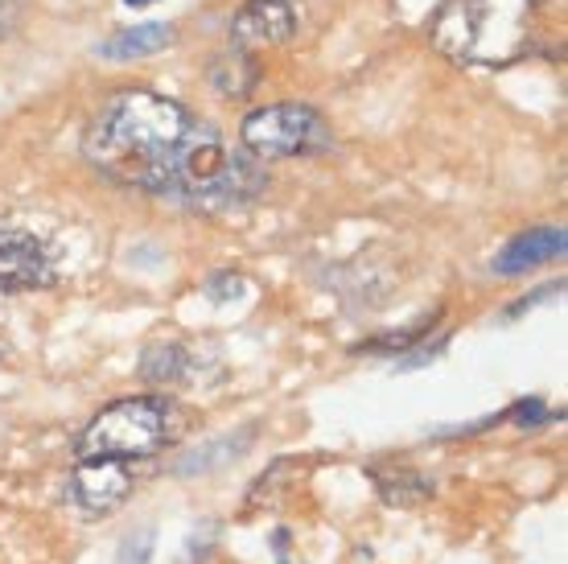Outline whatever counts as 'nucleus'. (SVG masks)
<instances>
[{"mask_svg":"<svg viewBox=\"0 0 568 564\" xmlns=\"http://www.w3.org/2000/svg\"><path fill=\"white\" fill-rule=\"evenodd\" d=\"M199 115L156 91H120L87 124L83 157L115 185L165 194L173 157Z\"/></svg>","mask_w":568,"mask_h":564,"instance_id":"1","label":"nucleus"},{"mask_svg":"<svg viewBox=\"0 0 568 564\" xmlns=\"http://www.w3.org/2000/svg\"><path fill=\"white\" fill-rule=\"evenodd\" d=\"M540 0H449L433 21V46L457 62L498 67L527 50Z\"/></svg>","mask_w":568,"mask_h":564,"instance_id":"2","label":"nucleus"},{"mask_svg":"<svg viewBox=\"0 0 568 564\" xmlns=\"http://www.w3.org/2000/svg\"><path fill=\"white\" fill-rule=\"evenodd\" d=\"M182 433V416L165 395H129L115 400L79 433V457H115V462H144L156 457Z\"/></svg>","mask_w":568,"mask_h":564,"instance_id":"3","label":"nucleus"},{"mask_svg":"<svg viewBox=\"0 0 568 564\" xmlns=\"http://www.w3.org/2000/svg\"><path fill=\"white\" fill-rule=\"evenodd\" d=\"M243 149L256 161H284V157H305L329 144V124L310 103H272L243 120L240 128Z\"/></svg>","mask_w":568,"mask_h":564,"instance_id":"4","label":"nucleus"},{"mask_svg":"<svg viewBox=\"0 0 568 564\" xmlns=\"http://www.w3.org/2000/svg\"><path fill=\"white\" fill-rule=\"evenodd\" d=\"M132 462H115V457H79L74 470L67 474V491L62 498L71 503L79 515H108L132 494Z\"/></svg>","mask_w":568,"mask_h":564,"instance_id":"5","label":"nucleus"},{"mask_svg":"<svg viewBox=\"0 0 568 564\" xmlns=\"http://www.w3.org/2000/svg\"><path fill=\"white\" fill-rule=\"evenodd\" d=\"M301 17L297 4L288 0H247L235 21H231V46L235 50H276V46H288L297 38Z\"/></svg>","mask_w":568,"mask_h":564,"instance_id":"6","label":"nucleus"},{"mask_svg":"<svg viewBox=\"0 0 568 564\" xmlns=\"http://www.w3.org/2000/svg\"><path fill=\"white\" fill-rule=\"evenodd\" d=\"M50 284H58V264L45 252V243L26 231H4L0 235V289L29 293V289H50Z\"/></svg>","mask_w":568,"mask_h":564,"instance_id":"7","label":"nucleus"},{"mask_svg":"<svg viewBox=\"0 0 568 564\" xmlns=\"http://www.w3.org/2000/svg\"><path fill=\"white\" fill-rule=\"evenodd\" d=\"M568 248L565 226H536V231H524L519 240H511L495 260L498 276H519V272L536 269V264H552L560 260Z\"/></svg>","mask_w":568,"mask_h":564,"instance_id":"8","label":"nucleus"},{"mask_svg":"<svg viewBox=\"0 0 568 564\" xmlns=\"http://www.w3.org/2000/svg\"><path fill=\"white\" fill-rule=\"evenodd\" d=\"M173 46V26H161V21H149V26H132L112 33L108 42H100V58H112V62H124V58H144V54H161Z\"/></svg>","mask_w":568,"mask_h":564,"instance_id":"9","label":"nucleus"},{"mask_svg":"<svg viewBox=\"0 0 568 564\" xmlns=\"http://www.w3.org/2000/svg\"><path fill=\"white\" fill-rule=\"evenodd\" d=\"M256 79H260V67L247 50H235V46H231L227 54H219L211 62V83L219 87V91L235 95V99L247 95V91L256 87Z\"/></svg>","mask_w":568,"mask_h":564,"instance_id":"10","label":"nucleus"},{"mask_svg":"<svg viewBox=\"0 0 568 564\" xmlns=\"http://www.w3.org/2000/svg\"><path fill=\"white\" fill-rule=\"evenodd\" d=\"M185 363H190V354L182 346L165 342V346H153V351L144 354V375L153 383H178L185 375Z\"/></svg>","mask_w":568,"mask_h":564,"instance_id":"11","label":"nucleus"},{"mask_svg":"<svg viewBox=\"0 0 568 564\" xmlns=\"http://www.w3.org/2000/svg\"><path fill=\"white\" fill-rule=\"evenodd\" d=\"M21 9H26V0H0V38H9L21 21Z\"/></svg>","mask_w":568,"mask_h":564,"instance_id":"12","label":"nucleus"},{"mask_svg":"<svg viewBox=\"0 0 568 564\" xmlns=\"http://www.w3.org/2000/svg\"><path fill=\"white\" fill-rule=\"evenodd\" d=\"M124 4H132V9H144V4H153V0H124Z\"/></svg>","mask_w":568,"mask_h":564,"instance_id":"13","label":"nucleus"},{"mask_svg":"<svg viewBox=\"0 0 568 564\" xmlns=\"http://www.w3.org/2000/svg\"><path fill=\"white\" fill-rule=\"evenodd\" d=\"M288 4H293V0H288Z\"/></svg>","mask_w":568,"mask_h":564,"instance_id":"14","label":"nucleus"}]
</instances>
